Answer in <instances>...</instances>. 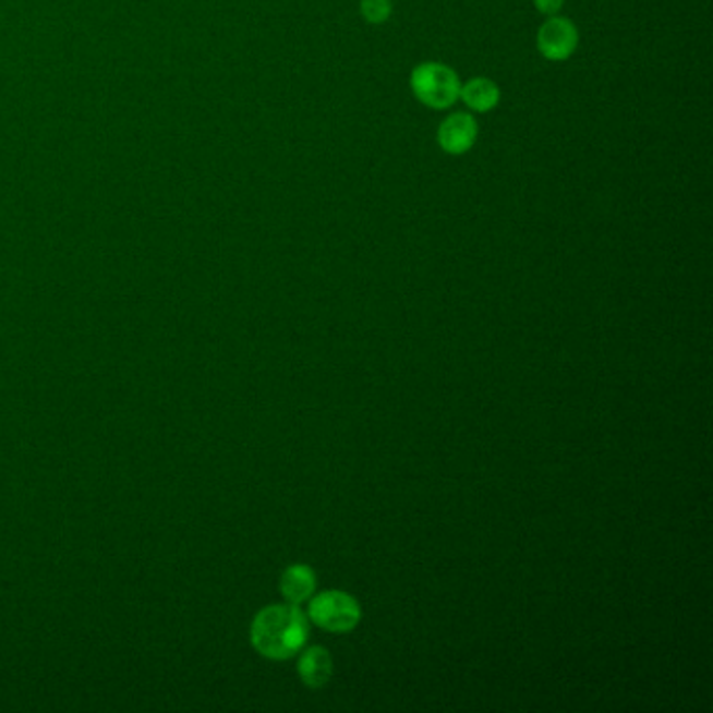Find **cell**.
Returning <instances> with one entry per match:
<instances>
[{
  "instance_id": "obj_2",
  "label": "cell",
  "mask_w": 713,
  "mask_h": 713,
  "mask_svg": "<svg viewBox=\"0 0 713 713\" xmlns=\"http://www.w3.org/2000/svg\"><path fill=\"white\" fill-rule=\"evenodd\" d=\"M460 77L450 65L425 61L412 70L410 88L412 95L425 107L442 111L459 101Z\"/></svg>"
},
{
  "instance_id": "obj_6",
  "label": "cell",
  "mask_w": 713,
  "mask_h": 713,
  "mask_svg": "<svg viewBox=\"0 0 713 713\" xmlns=\"http://www.w3.org/2000/svg\"><path fill=\"white\" fill-rule=\"evenodd\" d=\"M298 674L307 688H323L333 676L331 653L325 646H310L298 662Z\"/></svg>"
},
{
  "instance_id": "obj_1",
  "label": "cell",
  "mask_w": 713,
  "mask_h": 713,
  "mask_svg": "<svg viewBox=\"0 0 713 713\" xmlns=\"http://www.w3.org/2000/svg\"><path fill=\"white\" fill-rule=\"evenodd\" d=\"M250 637L262 657L275 662L291 660L306 644V615L300 612V605H270L255 615Z\"/></svg>"
},
{
  "instance_id": "obj_8",
  "label": "cell",
  "mask_w": 713,
  "mask_h": 713,
  "mask_svg": "<svg viewBox=\"0 0 713 713\" xmlns=\"http://www.w3.org/2000/svg\"><path fill=\"white\" fill-rule=\"evenodd\" d=\"M462 102L478 113H487L498 107L500 102V88L494 80L490 77H471L460 86V97Z\"/></svg>"
},
{
  "instance_id": "obj_7",
  "label": "cell",
  "mask_w": 713,
  "mask_h": 713,
  "mask_svg": "<svg viewBox=\"0 0 713 713\" xmlns=\"http://www.w3.org/2000/svg\"><path fill=\"white\" fill-rule=\"evenodd\" d=\"M316 590V573L307 565H291L280 576V594L291 605H302Z\"/></svg>"
},
{
  "instance_id": "obj_3",
  "label": "cell",
  "mask_w": 713,
  "mask_h": 713,
  "mask_svg": "<svg viewBox=\"0 0 713 713\" xmlns=\"http://www.w3.org/2000/svg\"><path fill=\"white\" fill-rule=\"evenodd\" d=\"M307 617L325 632L348 635L360 624L362 612L352 594L341 590H329L312 599L307 607Z\"/></svg>"
},
{
  "instance_id": "obj_4",
  "label": "cell",
  "mask_w": 713,
  "mask_h": 713,
  "mask_svg": "<svg viewBox=\"0 0 713 713\" xmlns=\"http://www.w3.org/2000/svg\"><path fill=\"white\" fill-rule=\"evenodd\" d=\"M535 45L544 59L567 61L580 45V32L573 22L553 15L537 29Z\"/></svg>"
},
{
  "instance_id": "obj_10",
  "label": "cell",
  "mask_w": 713,
  "mask_h": 713,
  "mask_svg": "<svg viewBox=\"0 0 713 713\" xmlns=\"http://www.w3.org/2000/svg\"><path fill=\"white\" fill-rule=\"evenodd\" d=\"M563 4H565V0H534L535 9H537L542 15H546V17L557 15L560 9H563Z\"/></svg>"
},
{
  "instance_id": "obj_5",
  "label": "cell",
  "mask_w": 713,
  "mask_h": 713,
  "mask_svg": "<svg viewBox=\"0 0 713 713\" xmlns=\"http://www.w3.org/2000/svg\"><path fill=\"white\" fill-rule=\"evenodd\" d=\"M480 126L471 113H452L437 128V145L444 154L462 155L473 149Z\"/></svg>"
},
{
  "instance_id": "obj_9",
  "label": "cell",
  "mask_w": 713,
  "mask_h": 713,
  "mask_svg": "<svg viewBox=\"0 0 713 713\" xmlns=\"http://www.w3.org/2000/svg\"><path fill=\"white\" fill-rule=\"evenodd\" d=\"M391 0H360V13L368 24L382 26L391 17Z\"/></svg>"
}]
</instances>
